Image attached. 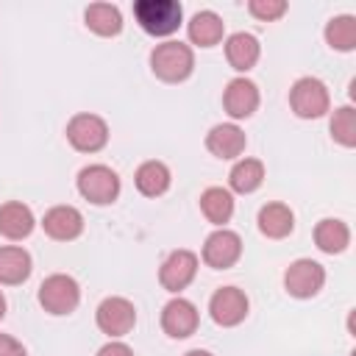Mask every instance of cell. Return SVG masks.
Returning <instances> with one entry per match:
<instances>
[{"mask_svg": "<svg viewBox=\"0 0 356 356\" xmlns=\"http://www.w3.org/2000/svg\"><path fill=\"white\" fill-rule=\"evenodd\" d=\"M150 70L164 83H181L195 70V53L178 39H167L150 50Z\"/></svg>", "mask_w": 356, "mask_h": 356, "instance_id": "cell-1", "label": "cell"}, {"mask_svg": "<svg viewBox=\"0 0 356 356\" xmlns=\"http://www.w3.org/2000/svg\"><path fill=\"white\" fill-rule=\"evenodd\" d=\"M134 19L150 36H172L184 22V6L178 0H136Z\"/></svg>", "mask_w": 356, "mask_h": 356, "instance_id": "cell-2", "label": "cell"}, {"mask_svg": "<svg viewBox=\"0 0 356 356\" xmlns=\"http://www.w3.org/2000/svg\"><path fill=\"white\" fill-rule=\"evenodd\" d=\"M289 106L300 120H317L331 108L328 86L314 75H303L289 89Z\"/></svg>", "mask_w": 356, "mask_h": 356, "instance_id": "cell-3", "label": "cell"}, {"mask_svg": "<svg viewBox=\"0 0 356 356\" xmlns=\"http://www.w3.org/2000/svg\"><path fill=\"white\" fill-rule=\"evenodd\" d=\"M39 303H42L44 312H50V314H56V317L70 314V312H75L78 303H81V286H78V281H75L72 275H67V273H53V275H47V278L42 281V286H39Z\"/></svg>", "mask_w": 356, "mask_h": 356, "instance_id": "cell-4", "label": "cell"}, {"mask_svg": "<svg viewBox=\"0 0 356 356\" xmlns=\"http://www.w3.org/2000/svg\"><path fill=\"white\" fill-rule=\"evenodd\" d=\"M78 192L95 206H108L120 197V175L106 164H89L78 172Z\"/></svg>", "mask_w": 356, "mask_h": 356, "instance_id": "cell-5", "label": "cell"}, {"mask_svg": "<svg viewBox=\"0 0 356 356\" xmlns=\"http://www.w3.org/2000/svg\"><path fill=\"white\" fill-rule=\"evenodd\" d=\"M67 142L81 153H97L108 142V125L103 117L81 111L67 122Z\"/></svg>", "mask_w": 356, "mask_h": 356, "instance_id": "cell-6", "label": "cell"}, {"mask_svg": "<svg viewBox=\"0 0 356 356\" xmlns=\"http://www.w3.org/2000/svg\"><path fill=\"white\" fill-rule=\"evenodd\" d=\"M95 323L106 337L120 339V337L131 334V328L136 325V309H134V303L128 298L111 295V298L100 300V306L95 312Z\"/></svg>", "mask_w": 356, "mask_h": 356, "instance_id": "cell-7", "label": "cell"}, {"mask_svg": "<svg viewBox=\"0 0 356 356\" xmlns=\"http://www.w3.org/2000/svg\"><path fill=\"white\" fill-rule=\"evenodd\" d=\"M325 284V270L314 259H295L284 273V286L292 298H314Z\"/></svg>", "mask_w": 356, "mask_h": 356, "instance_id": "cell-8", "label": "cell"}, {"mask_svg": "<svg viewBox=\"0 0 356 356\" xmlns=\"http://www.w3.org/2000/svg\"><path fill=\"white\" fill-rule=\"evenodd\" d=\"M195 275H197V253H192V250H186V248H178V250H172L164 261H161V267H159V284L167 289V292H181V289H186L192 281H195Z\"/></svg>", "mask_w": 356, "mask_h": 356, "instance_id": "cell-9", "label": "cell"}, {"mask_svg": "<svg viewBox=\"0 0 356 356\" xmlns=\"http://www.w3.org/2000/svg\"><path fill=\"white\" fill-rule=\"evenodd\" d=\"M248 295L239 289V286H220L211 300H209V312H211V320L222 328H234L239 325L245 317H248Z\"/></svg>", "mask_w": 356, "mask_h": 356, "instance_id": "cell-10", "label": "cell"}, {"mask_svg": "<svg viewBox=\"0 0 356 356\" xmlns=\"http://www.w3.org/2000/svg\"><path fill=\"white\" fill-rule=\"evenodd\" d=\"M239 256H242V239L231 228H217L203 242V261L214 270H225V267L236 264Z\"/></svg>", "mask_w": 356, "mask_h": 356, "instance_id": "cell-11", "label": "cell"}, {"mask_svg": "<svg viewBox=\"0 0 356 356\" xmlns=\"http://www.w3.org/2000/svg\"><path fill=\"white\" fill-rule=\"evenodd\" d=\"M197 323H200L197 306H195L192 300L181 298V295L172 298V300H167L164 309H161V328H164V334L172 337V339H186V337H192L195 328H197Z\"/></svg>", "mask_w": 356, "mask_h": 356, "instance_id": "cell-12", "label": "cell"}, {"mask_svg": "<svg viewBox=\"0 0 356 356\" xmlns=\"http://www.w3.org/2000/svg\"><path fill=\"white\" fill-rule=\"evenodd\" d=\"M259 100H261L259 97V86L245 75L231 78L225 92H222V108L228 111L231 120H248L259 108Z\"/></svg>", "mask_w": 356, "mask_h": 356, "instance_id": "cell-13", "label": "cell"}, {"mask_svg": "<svg viewBox=\"0 0 356 356\" xmlns=\"http://www.w3.org/2000/svg\"><path fill=\"white\" fill-rule=\"evenodd\" d=\"M42 228L50 239L70 242L83 234V214L75 206H53L42 217Z\"/></svg>", "mask_w": 356, "mask_h": 356, "instance_id": "cell-14", "label": "cell"}, {"mask_svg": "<svg viewBox=\"0 0 356 356\" xmlns=\"http://www.w3.org/2000/svg\"><path fill=\"white\" fill-rule=\"evenodd\" d=\"M245 145H248V136L234 122H220L206 134V150L217 159H236L245 153Z\"/></svg>", "mask_w": 356, "mask_h": 356, "instance_id": "cell-15", "label": "cell"}, {"mask_svg": "<svg viewBox=\"0 0 356 356\" xmlns=\"http://www.w3.org/2000/svg\"><path fill=\"white\" fill-rule=\"evenodd\" d=\"M186 33H189V42L197 44V47H214L222 42V33H225V22L217 11L211 8H203L197 14H192V19L186 22Z\"/></svg>", "mask_w": 356, "mask_h": 356, "instance_id": "cell-16", "label": "cell"}, {"mask_svg": "<svg viewBox=\"0 0 356 356\" xmlns=\"http://www.w3.org/2000/svg\"><path fill=\"white\" fill-rule=\"evenodd\" d=\"M259 56H261V44H259V39H256L253 33L236 31V33H231V36L225 39V58H228V64H231L236 72L253 70L256 61H259Z\"/></svg>", "mask_w": 356, "mask_h": 356, "instance_id": "cell-17", "label": "cell"}, {"mask_svg": "<svg viewBox=\"0 0 356 356\" xmlns=\"http://www.w3.org/2000/svg\"><path fill=\"white\" fill-rule=\"evenodd\" d=\"M256 222H259V231L267 239H284L295 228V214H292V209L286 203H264L259 209Z\"/></svg>", "mask_w": 356, "mask_h": 356, "instance_id": "cell-18", "label": "cell"}, {"mask_svg": "<svg viewBox=\"0 0 356 356\" xmlns=\"http://www.w3.org/2000/svg\"><path fill=\"white\" fill-rule=\"evenodd\" d=\"M33 225H36L33 211L25 203L8 200L0 206V234L6 239H25L33 231Z\"/></svg>", "mask_w": 356, "mask_h": 356, "instance_id": "cell-19", "label": "cell"}, {"mask_svg": "<svg viewBox=\"0 0 356 356\" xmlns=\"http://www.w3.org/2000/svg\"><path fill=\"white\" fill-rule=\"evenodd\" d=\"M134 184H136V189H139L145 197H159V195H164V192L170 189L172 175H170V167H167L164 161L150 159V161H142V164L136 167Z\"/></svg>", "mask_w": 356, "mask_h": 356, "instance_id": "cell-20", "label": "cell"}, {"mask_svg": "<svg viewBox=\"0 0 356 356\" xmlns=\"http://www.w3.org/2000/svg\"><path fill=\"white\" fill-rule=\"evenodd\" d=\"M31 253L19 245H3L0 248V284L6 286H14V284H22L28 275H31Z\"/></svg>", "mask_w": 356, "mask_h": 356, "instance_id": "cell-21", "label": "cell"}, {"mask_svg": "<svg viewBox=\"0 0 356 356\" xmlns=\"http://www.w3.org/2000/svg\"><path fill=\"white\" fill-rule=\"evenodd\" d=\"M83 22L97 36H117L122 31V14L114 3H92L83 11Z\"/></svg>", "mask_w": 356, "mask_h": 356, "instance_id": "cell-22", "label": "cell"}, {"mask_svg": "<svg viewBox=\"0 0 356 356\" xmlns=\"http://www.w3.org/2000/svg\"><path fill=\"white\" fill-rule=\"evenodd\" d=\"M314 245L323 250V253H342L348 245H350V228L337 220V217H325L317 222L314 228Z\"/></svg>", "mask_w": 356, "mask_h": 356, "instance_id": "cell-23", "label": "cell"}, {"mask_svg": "<svg viewBox=\"0 0 356 356\" xmlns=\"http://www.w3.org/2000/svg\"><path fill=\"white\" fill-rule=\"evenodd\" d=\"M200 211L209 222L225 228V222L234 217V197L228 189L222 186H209L203 195H200Z\"/></svg>", "mask_w": 356, "mask_h": 356, "instance_id": "cell-24", "label": "cell"}, {"mask_svg": "<svg viewBox=\"0 0 356 356\" xmlns=\"http://www.w3.org/2000/svg\"><path fill=\"white\" fill-rule=\"evenodd\" d=\"M264 181V164L259 159H239L228 172V186L239 195H250Z\"/></svg>", "mask_w": 356, "mask_h": 356, "instance_id": "cell-25", "label": "cell"}, {"mask_svg": "<svg viewBox=\"0 0 356 356\" xmlns=\"http://www.w3.org/2000/svg\"><path fill=\"white\" fill-rule=\"evenodd\" d=\"M325 42L328 47L339 53H350L356 47V17L353 14H337L325 22Z\"/></svg>", "mask_w": 356, "mask_h": 356, "instance_id": "cell-26", "label": "cell"}, {"mask_svg": "<svg viewBox=\"0 0 356 356\" xmlns=\"http://www.w3.org/2000/svg\"><path fill=\"white\" fill-rule=\"evenodd\" d=\"M331 136L334 142H339L342 147H353L356 145V108L353 106H339L331 114Z\"/></svg>", "mask_w": 356, "mask_h": 356, "instance_id": "cell-27", "label": "cell"}, {"mask_svg": "<svg viewBox=\"0 0 356 356\" xmlns=\"http://www.w3.org/2000/svg\"><path fill=\"white\" fill-rule=\"evenodd\" d=\"M248 11H250L256 19L273 22V19H278V17L286 14V0H250V3H248Z\"/></svg>", "mask_w": 356, "mask_h": 356, "instance_id": "cell-28", "label": "cell"}, {"mask_svg": "<svg viewBox=\"0 0 356 356\" xmlns=\"http://www.w3.org/2000/svg\"><path fill=\"white\" fill-rule=\"evenodd\" d=\"M0 356H28L25 345L8 334H0Z\"/></svg>", "mask_w": 356, "mask_h": 356, "instance_id": "cell-29", "label": "cell"}, {"mask_svg": "<svg viewBox=\"0 0 356 356\" xmlns=\"http://www.w3.org/2000/svg\"><path fill=\"white\" fill-rule=\"evenodd\" d=\"M97 356H134V350H131L125 342L111 339V342H106V345L97 350Z\"/></svg>", "mask_w": 356, "mask_h": 356, "instance_id": "cell-30", "label": "cell"}, {"mask_svg": "<svg viewBox=\"0 0 356 356\" xmlns=\"http://www.w3.org/2000/svg\"><path fill=\"white\" fill-rule=\"evenodd\" d=\"M184 356H214V353H209V350H200V348H195V350H186Z\"/></svg>", "mask_w": 356, "mask_h": 356, "instance_id": "cell-31", "label": "cell"}, {"mask_svg": "<svg viewBox=\"0 0 356 356\" xmlns=\"http://www.w3.org/2000/svg\"><path fill=\"white\" fill-rule=\"evenodd\" d=\"M3 317H6V295L0 292V320H3Z\"/></svg>", "mask_w": 356, "mask_h": 356, "instance_id": "cell-32", "label": "cell"}]
</instances>
